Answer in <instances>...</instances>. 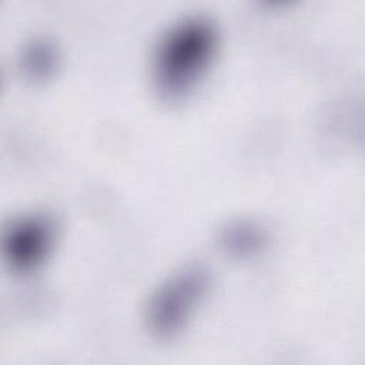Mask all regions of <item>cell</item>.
<instances>
[{"instance_id": "obj_1", "label": "cell", "mask_w": 365, "mask_h": 365, "mask_svg": "<svg viewBox=\"0 0 365 365\" xmlns=\"http://www.w3.org/2000/svg\"><path fill=\"white\" fill-rule=\"evenodd\" d=\"M215 47V33L204 20H188L177 26L161 43L155 73L160 91L175 98L200 77Z\"/></svg>"}, {"instance_id": "obj_2", "label": "cell", "mask_w": 365, "mask_h": 365, "mask_svg": "<svg viewBox=\"0 0 365 365\" xmlns=\"http://www.w3.org/2000/svg\"><path fill=\"white\" fill-rule=\"evenodd\" d=\"M208 284V277L198 267L187 268L165 284L153 298L150 322L160 335L174 334L185 321L191 307L201 298Z\"/></svg>"}, {"instance_id": "obj_3", "label": "cell", "mask_w": 365, "mask_h": 365, "mask_svg": "<svg viewBox=\"0 0 365 365\" xmlns=\"http://www.w3.org/2000/svg\"><path fill=\"white\" fill-rule=\"evenodd\" d=\"M50 240V224L41 217H29L10 227L4 238V251L13 267L29 269L41 261Z\"/></svg>"}]
</instances>
